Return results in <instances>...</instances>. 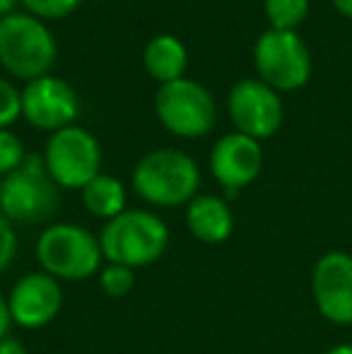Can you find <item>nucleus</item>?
Listing matches in <instances>:
<instances>
[{
    "mask_svg": "<svg viewBox=\"0 0 352 354\" xmlns=\"http://www.w3.org/2000/svg\"><path fill=\"white\" fill-rule=\"evenodd\" d=\"M99 236L102 256L106 263L140 270L157 263L172 241L169 224L152 210H126L104 222Z\"/></svg>",
    "mask_w": 352,
    "mask_h": 354,
    "instance_id": "obj_1",
    "label": "nucleus"
},
{
    "mask_svg": "<svg viewBox=\"0 0 352 354\" xmlns=\"http://www.w3.org/2000/svg\"><path fill=\"white\" fill-rule=\"evenodd\" d=\"M133 191L152 207H181L198 196L201 169L191 154L160 147L133 167Z\"/></svg>",
    "mask_w": 352,
    "mask_h": 354,
    "instance_id": "obj_2",
    "label": "nucleus"
},
{
    "mask_svg": "<svg viewBox=\"0 0 352 354\" xmlns=\"http://www.w3.org/2000/svg\"><path fill=\"white\" fill-rule=\"evenodd\" d=\"M39 268L58 282H85L104 266L99 236L75 222H53L37 236Z\"/></svg>",
    "mask_w": 352,
    "mask_h": 354,
    "instance_id": "obj_3",
    "label": "nucleus"
},
{
    "mask_svg": "<svg viewBox=\"0 0 352 354\" xmlns=\"http://www.w3.org/2000/svg\"><path fill=\"white\" fill-rule=\"evenodd\" d=\"M56 58V37L44 19L17 10L0 19V63L12 77L32 82L51 75Z\"/></svg>",
    "mask_w": 352,
    "mask_h": 354,
    "instance_id": "obj_4",
    "label": "nucleus"
},
{
    "mask_svg": "<svg viewBox=\"0 0 352 354\" xmlns=\"http://www.w3.org/2000/svg\"><path fill=\"white\" fill-rule=\"evenodd\" d=\"M58 186L39 154H27L22 167L0 178V214L12 224L44 222L58 210Z\"/></svg>",
    "mask_w": 352,
    "mask_h": 354,
    "instance_id": "obj_5",
    "label": "nucleus"
},
{
    "mask_svg": "<svg viewBox=\"0 0 352 354\" xmlns=\"http://www.w3.org/2000/svg\"><path fill=\"white\" fill-rule=\"evenodd\" d=\"M155 113L172 136L188 140L207 136L217 121L212 94L201 82L188 77L160 84L155 94Z\"/></svg>",
    "mask_w": 352,
    "mask_h": 354,
    "instance_id": "obj_6",
    "label": "nucleus"
},
{
    "mask_svg": "<svg viewBox=\"0 0 352 354\" xmlns=\"http://www.w3.org/2000/svg\"><path fill=\"white\" fill-rule=\"evenodd\" d=\"M41 157L53 183L66 191H82L94 176L102 174L99 140L80 126L51 133Z\"/></svg>",
    "mask_w": 352,
    "mask_h": 354,
    "instance_id": "obj_7",
    "label": "nucleus"
},
{
    "mask_svg": "<svg viewBox=\"0 0 352 354\" xmlns=\"http://www.w3.org/2000/svg\"><path fill=\"white\" fill-rule=\"evenodd\" d=\"M254 63L275 92H295L311 77V53L297 32L266 29L254 46Z\"/></svg>",
    "mask_w": 352,
    "mask_h": 354,
    "instance_id": "obj_8",
    "label": "nucleus"
},
{
    "mask_svg": "<svg viewBox=\"0 0 352 354\" xmlns=\"http://www.w3.org/2000/svg\"><path fill=\"white\" fill-rule=\"evenodd\" d=\"M227 111H230L237 133H244L259 142L275 136L282 126V118H285L280 94L263 80L254 77L239 80L230 89Z\"/></svg>",
    "mask_w": 352,
    "mask_h": 354,
    "instance_id": "obj_9",
    "label": "nucleus"
},
{
    "mask_svg": "<svg viewBox=\"0 0 352 354\" xmlns=\"http://www.w3.org/2000/svg\"><path fill=\"white\" fill-rule=\"evenodd\" d=\"M80 113V99L73 84L56 75H44L22 89V116L37 131L56 133L61 128L75 126Z\"/></svg>",
    "mask_w": 352,
    "mask_h": 354,
    "instance_id": "obj_10",
    "label": "nucleus"
},
{
    "mask_svg": "<svg viewBox=\"0 0 352 354\" xmlns=\"http://www.w3.org/2000/svg\"><path fill=\"white\" fill-rule=\"evenodd\" d=\"M314 306L333 326H352V256L328 251L311 270Z\"/></svg>",
    "mask_w": 352,
    "mask_h": 354,
    "instance_id": "obj_11",
    "label": "nucleus"
},
{
    "mask_svg": "<svg viewBox=\"0 0 352 354\" xmlns=\"http://www.w3.org/2000/svg\"><path fill=\"white\" fill-rule=\"evenodd\" d=\"M5 299L15 326L24 330H39L56 321L61 313L63 287L56 277L46 275L44 270H34L24 272Z\"/></svg>",
    "mask_w": 352,
    "mask_h": 354,
    "instance_id": "obj_12",
    "label": "nucleus"
},
{
    "mask_svg": "<svg viewBox=\"0 0 352 354\" xmlns=\"http://www.w3.org/2000/svg\"><path fill=\"white\" fill-rule=\"evenodd\" d=\"M263 169L261 142L244 133H227L210 149V174L227 198H234L241 188L251 186Z\"/></svg>",
    "mask_w": 352,
    "mask_h": 354,
    "instance_id": "obj_13",
    "label": "nucleus"
},
{
    "mask_svg": "<svg viewBox=\"0 0 352 354\" xmlns=\"http://www.w3.org/2000/svg\"><path fill=\"white\" fill-rule=\"evenodd\" d=\"M186 229L191 236L207 246H220L234 234V212L227 198L198 193L186 205Z\"/></svg>",
    "mask_w": 352,
    "mask_h": 354,
    "instance_id": "obj_14",
    "label": "nucleus"
},
{
    "mask_svg": "<svg viewBox=\"0 0 352 354\" xmlns=\"http://www.w3.org/2000/svg\"><path fill=\"white\" fill-rule=\"evenodd\" d=\"M142 63H145V71L152 80L167 84L183 77L188 68V51L181 39H176L174 34H157L145 44Z\"/></svg>",
    "mask_w": 352,
    "mask_h": 354,
    "instance_id": "obj_15",
    "label": "nucleus"
},
{
    "mask_svg": "<svg viewBox=\"0 0 352 354\" xmlns=\"http://www.w3.org/2000/svg\"><path fill=\"white\" fill-rule=\"evenodd\" d=\"M80 193H82V205H85V210L89 214H94V217L104 219V222H109V219L118 217L121 212L128 210L126 186H123V181H118L116 176H111V174H99V176H94Z\"/></svg>",
    "mask_w": 352,
    "mask_h": 354,
    "instance_id": "obj_16",
    "label": "nucleus"
},
{
    "mask_svg": "<svg viewBox=\"0 0 352 354\" xmlns=\"http://www.w3.org/2000/svg\"><path fill=\"white\" fill-rule=\"evenodd\" d=\"M263 10L270 29L295 32L309 15V0H266Z\"/></svg>",
    "mask_w": 352,
    "mask_h": 354,
    "instance_id": "obj_17",
    "label": "nucleus"
},
{
    "mask_svg": "<svg viewBox=\"0 0 352 354\" xmlns=\"http://www.w3.org/2000/svg\"><path fill=\"white\" fill-rule=\"evenodd\" d=\"M99 289L111 299H123L133 292L136 287V270L116 263H106L99 270Z\"/></svg>",
    "mask_w": 352,
    "mask_h": 354,
    "instance_id": "obj_18",
    "label": "nucleus"
},
{
    "mask_svg": "<svg viewBox=\"0 0 352 354\" xmlns=\"http://www.w3.org/2000/svg\"><path fill=\"white\" fill-rule=\"evenodd\" d=\"M24 157H27V149H24L22 140L12 131L3 128L0 131V178H5L15 169L22 167Z\"/></svg>",
    "mask_w": 352,
    "mask_h": 354,
    "instance_id": "obj_19",
    "label": "nucleus"
},
{
    "mask_svg": "<svg viewBox=\"0 0 352 354\" xmlns=\"http://www.w3.org/2000/svg\"><path fill=\"white\" fill-rule=\"evenodd\" d=\"M82 0H22L29 15L39 19H63L80 8Z\"/></svg>",
    "mask_w": 352,
    "mask_h": 354,
    "instance_id": "obj_20",
    "label": "nucleus"
},
{
    "mask_svg": "<svg viewBox=\"0 0 352 354\" xmlns=\"http://www.w3.org/2000/svg\"><path fill=\"white\" fill-rule=\"evenodd\" d=\"M22 116V92L12 82L0 77V131L10 128Z\"/></svg>",
    "mask_w": 352,
    "mask_h": 354,
    "instance_id": "obj_21",
    "label": "nucleus"
},
{
    "mask_svg": "<svg viewBox=\"0 0 352 354\" xmlns=\"http://www.w3.org/2000/svg\"><path fill=\"white\" fill-rule=\"evenodd\" d=\"M15 256H17V234H15V224L10 222L8 217L0 214V275L8 272Z\"/></svg>",
    "mask_w": 352,
    "mask_h": 354,
    "instance_id": "obj_22",
    "label": "nucleus"
},
{
    "mask_svg": "<svg viewBox=\"0 0 352 354\" xmlns=\"http://www.w3.org/2000/svg\"><path fill=\"white\" fill-rule=\"evenodd\" d=\"M0 354H29V352H27V345H24L19 337L8 335L0 340Z\"/></svg>",
    "mask_w": 352,
    "mask_h": 354,
    "instance_id": "obj_23",
    "label": "nucleus"
},
{
    "mask_svg": "<svg viewBox=\"0 0 352 354\" xmlns=\"http://www.w3.org/2000/svg\"><path fill=\"white\" fill-rule=\"evenodd\" d=\"M12 316H10V308H8V299L0 294V340L10 335V328H12Z\"/></svg>",
    "mask_w": 352,
    "mask_h": 354,
    "instance_id": "obj_24",
    "label": "nucleus"
},
{
    "mask_svg": "<svg viewBox=\"0 0 352 354\" xmlns=\"http://www.w3.org/2000/svg\"><path fill=\"white\" fill-rule=\"evenodd\" d=\"M333 5L343 17L352 19V0H333Z\"/></svg>",
    "mask_w": 352,
    "mask_h": 354,
    "instance_id": "obj_25",
    "label": "nucleus"
},
{
    "mask_svg": "<svg viewBox=\"0 0 352 354\" xmlns=\"http://www.w3.org/2000/svg\"><path fill=\"white\" fill-rule=\"evenodd\" d=\"M15 5H17V0H0V19L8 17V15H12Z\"/></svg>",
    "mask_w": 352,
    "mask_h": 354,
    "instance_id": "obj_26",
    "label": "nucleus"
},
{
    "mask_svg": "<svg viewBox=\"0 0 352 354\" xmlns=\"http://www.w3.org/2000/svg\"><path fill=\"white\" fill-rule=\"evenodd\" d=\"M324 354H352V345L350 342H343V345H335L331 350H326Z\"/></svg>",
    "mask_w": 352,
    "mask_h": 354,
    "instance_id": "obj_27",
    "label": "nucleus"
}]
</instances>
